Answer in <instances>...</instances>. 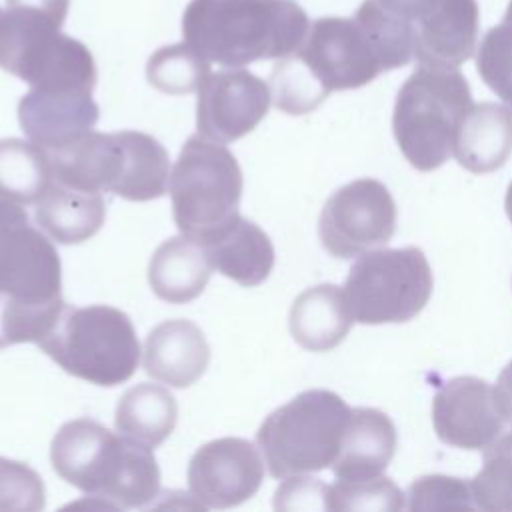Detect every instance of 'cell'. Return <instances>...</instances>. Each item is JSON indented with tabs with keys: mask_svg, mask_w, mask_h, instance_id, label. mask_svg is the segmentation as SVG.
Instances as JSON below:
<instances>
[{
	"mask_svg": "<svg viewBox=\"0 0 512 512\" xmlns=\"http://www.w3.org/2000/svg\"><path fill=\"white\" fill-rule=\"evenodd\" d=\"M50 460L62 480L118 508L146 506L160 490L152 448L116 436L88 418L70 420L56 432Z\"/></svg>",
	"mask_w": 512,
	"mask_h": 512,
	"instance_id": "cell-1",
	"label": "cell"
},
{
	"mask_svg": "<svg viewBox=\"0 0 512 512\" xmlns=\"http://www.w3.org/2000/svg\"><path fill=\"white\" fill-rule=\"evenodd\" d=\"M302 28V12L288 0H192L182 16L184 40L226 68L286 56Z\"/></svg>",
	"mask_w": 512,
	"mask_h": 512,
	"instance_id": "cell-2",
	"label": "cell"
},
{
	"mask_svg": "<svg viewBox=\"0 0 512 512\" xmlns=\"http://www.w3.org/2000/svg\"><path fill=\"white\" fill-rule=\"evenodd\" d=\"M48 154L54 180L86 192H112L132 202L160 198L170 180L164 146L136 130L108 134L90 130Z\"/></svg>",
	"mask_w": 512,
	"mask_h": 512,
	"instance_id": "cell-3",
	"label": "cell"
},
{
	"mask_svg": "<svg viewBox=\"0 0 512 512\" xmlns=\"http://www.w3.org/2000/svg\"><path fill=\"white\" fill-rule=\"evenodd\" d=\"M350 408L330 390H306L274 410L256 442L274 478L302 476L332 466Z\"/></svg>",
	"mask_w": 512,
	"mask_h": 512,
	"instance_id": "cell-4",
	"label": "cell"
},
{
	"mask_svg": "<svg viewBox=\"0 0 512 512\" xmlns=\"http://www.w3.org/2000/svg\"><path fill=\"white\" fill-rule=\"evenodd\" d=\"M64 372L96 386L132 378L140 344L132 320L118 308L96 304L64 308L52 332L38 344Z\"/></svg>",
	"mask_w": 512,
	"mask_h": 512,
	"instance_id": "cell-5",
	"label": "cell"
},
{
	"mask_svg": "<svg viewBox=\"0 0 512 512\" xmlns=\"http://www.w3.org/2000/svg\"><path fill=\"white\" fill-rule=\"evenodd\" d=\"M0 68L38 90L92 92L96 86L90 50L50 18L20 8L0 14Z\"/></svg>",
	"mask_w": 512,
	"mask_h": 512,
	"instance_id": "cell-6",
	"label": "cell"
},
{
	"mask_svg": "<svg viewBox=\"0 0 512 512\" xmlns=\"http://www.w3.org/2000/svg\"><path fill=\"white\" fill-rule=\"evenodd\" d=\"M168 190L178 230L202 240L238 216L242 170L224 144L196 134L182 146Z\"/></svg>",
	"mask_w": 512,
	"mask_h": 512,
	"instance_id": "cell-7",
	"label": "cell"
},
{
	"mask_svg": "<svg viewBox=\"0 0 512 512\" xmlns=\"http://www.w3.org/2000/svg\"><path fill=\"white\" fill-rule=\"evenodd\" d=\"M342 290L354 322H408L432 294V270L420 248L372 250L356 260Z\"/></svg>",
	"mask_w": 512,
	"mask_h": 512,
	"instance_id": "cell-8",
	"label": "cell"
},
{
	"mask_svg": "<svg viewBox=\"0 0 512 512\" xmlns=\"http://www.w3.org/2000/svg\"><path fill=\"white\" fill-rule=\"evenodd\" d=\"M466 108L468 92L458 78L410 82L398 98L392 122L404 158L420 172L442 166L454 150Z\"/></svg>",
	"mask_w": 512,
	"mask_h": 512,
	"instance_id": "cell-9",
	"label": "cell"
},
{
	"mask_svg": "<svg viewBox=\"0 0 512 512\" xmlns=\"http://www.w3.org/2000/svg\"><path fill=\"white\" fill-rule=\"evenodd\" d=\"M396 230V204L388 188L360 178L338 188L320 214V240L328 254L352 258L384 246Z\"/></svg>",
	"mask_w": 512,
	"mask_h": 512,
	"instance_id": "cell-10",
	"label": "cell"
},
{
	"mask_svg": "<svg viewBox=\"0 0 512 512\" xmlns=\"http://www.w3.org/2000/svg\"><path fill=\"white\" fill-rule=\"evenodd\" d=\"M62 268L52 242L26 210L0 198V294L28 302L60 298Z\"/></svg>",
	"mask_w": 512,
	"mask_h": 512,
	"instance_id": "cell-11",
	"label": "cell"
},
{
	"mask_svg": "<svg viewBox=\"0 0 512 512\" xmlns=\"http://www.w3.org/2000/svg\"><path fill=\"white\" fill-rule=\"evenodd\" d=\"M264 458L244 438H218L200 446L188 464V488L202 508H232L262 486Z\"/></svg>",
	"mask_w": 512,
	"mask_h": 512,
	"instance_id": "cell-12",
	"label": "cell"
},
{
	"mask_svg": "<svg viewBox=\"0 0 512 512\" xmlns=\"http://www.w3.org/2000/svg\"><path fill=\"white\" fill-rule=\"evenodd\" d=\"M270 102V86L248 70L210 72L198 88V134L220 144L234 142L260 124Z\"/></svg>",
	"mask_w": 512,
	"mask_h": 512,
	"instance_id": "cell-13",
	"label": "cell"
},
{
	"mask_svg": "<svg viewBox=\"0 0 512 512\" xmlns=\"http://www.w3.org/2000/svg\"><path fill=\"white\" fill-rule=\"evenodd\" d=\"M432 422L442 442L464 450H484L500 436L506 420L486 380L458 376L436 392Z\"/></svg>",
	"mask_w": 512,
	"mask_h": 512,
	"instance_id": "cell-14",
	"label": "cell"
},
{
	"mask_svg": "<svg viewBox=\"0 0 512 512\" xmlns=\"http://www.w3.org/2000/svg\"><path fill=\"white\" fill-rule=\"evenodd\" d=\"M18 122L28 140L52 152L88 134L98 122V106L92 92L30 88L18 102Z\"/></svg>",
	"mask_w": 512,
	"mask_h": 512,
	"instance_id": "cell-15",
	"label": "cell"
},
{
	"mask_svg": "<svg viewBox=\"0 0 512 512\" xmlns=\"http://www.w3.org/2000/svg\"><path fill=\"white\" fill-rule=\"evenodd\" d=\"M142 362L146 374L154 380L174 388H188L206 372L210 346L194 322L182 318L166 320L146 336Z\"/></svg>",
	"mask_w": 512,
	"mask_h": 512,
	"instance_id": "cell-16",
	"label": "cell"
},
{
	"mask_svg": "<svg viewBox=\"0 0 512 512\" xmlns=\"http://www.w3.org/2000/svg\"><path fill=\"white\" fill-rule=\"evenodd\" d=\"M396 428L376 408H350L348 424L332 472L338 480L362 482L378 478L396 452Z\"/></svg>",
	"mask_w": 512,
	"mask_h": 512,
	"instance_id": "cell-17",
	"label": "cell"
},
{
	"mask_svg": "<svg viewBox=\"0 0 512 512\" xmlns=\"http://www.w3.org/2000/svg\"><path fill=\"white\" fill-rule=\"evenodd\" d=\"M200 242L212 268L240 286L262 284L274 268V246L268 234L240 214Z\"/></svg>",
	"mask_w": 512,
	"mask_h": 512,
	"instance_id": "cell-18",
	"label": "cell"
},
{
	"mask_svg": "<svg viewBox=\"0 0 512 512\" xmlns=\"http://www.w3.org/2000/svg\"><path fill=\"white\" fill-rule=\"evenodd\" d=\"M212 270L202 242L182 234L154 250L148 264V284L158 298L186 304L204 292Z\"/></svg>",
	"mask_w": 512,
	"mask_h": 512,
	"instance_id": "cell-19",
	"label": "cell"
},
{
	"mask_svg": "<svg viewBox=\"0 0 512 512\" xmlns=\"http://www.w3.org/2000/svg\"><path fill=\"white\" fill-rule=\"evenodd\" d=\"M352 314L344 290L320 284L304 290L290 308V334L310 352L336 348L352 328Z\"/></svg>",
	"mask_w": 512,
	"mask_h": 512,
	"instance_id": "cell-20",
	"label": "cell"
},
{
	"mask_svg": "<svg viewBox=\"0 0 512 512\" xmlns=\"http://www.w3.org/2000/svg\"><path fill=\"white\" fill-rule=\"evenodd\" d=\"M106 206L100 192H86L58 180L36 202V222L60 244H80L104 224Z\"/></svg>",
	"mask_w": 512,
	"mask_h": 512,
	"instance_id": "cell-21",
	"label": "cell"
},
{
	"mask_svg": "<svg viewBox=\"0 0 512 512\" xmlns=\"http://www.w3.org/2000/svg\"><path fill=\"white\" fill-rule=\"evenodd\" d=\"M452 152L468 172L488 174L500 168L512 152V116L494 104L466 112Z\"/></svg>",
	"mask_w": 512,
	"mask_h": 512,
	"instance_id": "cell-22",
	"label": "cell"
},
{
	"mask_svg": "<svg viewBox=\"0 0 512 512\" xmlns=\"http://www.w3.org/2000/svg\"><path fill=\"white\" fill-rule=\"evenodd\" d=\"M178 406L168 388L142 382L122 394L116 404V430L132 442L156 448L174 430Z\"/></svg>",
	"mask_w": 512,
	"mask_h": 512,
	"instance_id": "cell-23",
	"label": "cell"
},
{
	"mask_svg": "<svg viewBox=\"0 0 512 512\" xmlns=\"http://www.w3.org/2000/svg\"><path fill=\"white\" fill-rule=\"evenodd\" d=\"M52 180L54 172L48 150L32 140H0V198L36 204Z\"/></svg>",
	"mask_w": 512,
	"mask_h": 512,
	"instance_id": "cell-24",
	"label": "cell"
},
{
	"mask_svg": "<svg viewBox=\"0 0 512 512\" xmlns=\"http://www.w3.org/2000/svg\"><path fill=\"white\" fill-rule=\"evenodd\" d=\"M210 74V60L188 42L156 50L146 64L148 82L164 94L198 92Z\"/></svg>",
	"mask_w": 512,
	"mask_h": 512,
	"instance_id": "cell-25",
	"label": "cell"
},
{
	"mask_svg": "<svg viewBox=\"0 0 512 512\" xmlns=\"http://www.w3.org/2000/svg\"><path fill=\"white\" fill-rule=\"evenodd\" d=\"M66 302L60 298L48 302H28L0 294V350L12 344H40L56 326Z\"/></svg>",
	"mask_w": 512,
	"mask_h": 512,
	"instance_id": "cell-26",
	"label": "cell"
},
{
	"mask_svg": "<svg viewBox=\"0 0 512 512\" xmlns=\"http://www.w3.org/2000/svg\"><path fill=\"white\" fill-rule=\"evenodd\" d=\"M484 450V464L470 482L474 506L512 512V430Z\"/></svg>",
	"mask_w": 512,
	"mask_h": 512,
	"instance_id": "cell-27",
	"label": "cell"
},
{
	"mask_svg": "<svg viewBox=\"0 0 512 512\" xmlns=\"http://www.w3.org/2000/svg\"><path fill=\"white\" fill-rule=\"evenodd\" d=\"M270 94L274 104L286 114H306L326 96L300 60H284L274 66Z\"/></svg>",
	"mask_w": 512,
	"mask_h": 512,
	"instance_id": "cell-28",
	"label": "cell"
},
{
	"mask_svg": "<svg viewBox=\"0 0 512 512\" xmlns=\"http://www.w3.org/2000/svg\"><path fill=\"white\" fill-rule=\"evenodd\" d=\"M402 506V492L390 478L338 480L328 486V510H400Z\"/></svg>",
	"mask_w": 512,
	"mask_h": 512,
	"instance_id": "cell-29",
	"label": "cell"
},
{
	"mask_svg": "<svg viewBox=\"0 0 512 512\" xmlns=\"http://www.w3.org/2000/svg\"><path fill=\"white\" fill-rule=\"evenodd\" d=\"M44 504L42 478L24 462L0 456V512H38Z\"/></svg>",
	"mask_w": 512,
	"mask_h": 512,
	"instance_id": "cell-30",
	"label": "cell"
},
{
	"mask_svg": "<svg viewBox=\"0 0 512 512\" xmlns=\"http://www.w3.org/2000/svg\"><path fill=\"white\" fill-rule=\"evenodd\" d=\"M410 510H470L474 506L470 484L450 476H422L408 492Z\"/></svg>",
	"mask_w": 512,
	"mask_h": 512,
	"instance_id": "cell-31",
	"label": "cell"
},
{
	"mask_svg": "<svg viewBox=\"0 0 512 512\" xmlns=\"http://www.w3.org/2000/svg\"><path fill=\"white\" fill-rule=\"evenodd\" d=\"M276 510H328V486L316 478L290 476L274 494Z\"/></svg>",
	"mask_w": 512,
	"mask_h": 512,
	"instance_id": "cell-32",
	"label": "cell"
},
{
	"mask_svg": "<svg viewBox=\"0 0 512 512\" xmlns=\"http://www.w3.org/2000/svg\"><path fill=\"white\" fill-rule=\"evenodd\" d=\"M6 4H8V8L38 12L46 18H50L52 22H56L58 26H62L66 20V14H68L70 0H6Z\"/></svg>",
	"mask_w": 512,
	"mask_h": 512,
	"instance_id": "cell-33",
	"label": "cell"
},
{
	"mask_svg": "<svg viewBox=\"0 0 512 512\" xmlns=\"http://www.w3.org/2000/svg\"><path fill=\"white\" fill-rule=\"evenodd\" d=\"M494 394L504 420L512 424V362H508V366L500 372Z\"/></svg>",
	"mask_w": 512,
	"mask_h": 512,
	"instance_id": "cell-34",
	"label": "cell"
},
{
	"mask_svg": "<svg viewBox=\"0 0 512 512\" xmlns=\"http://www.w3.org/2000/svg\"><path fill=\"white\" fill-rule=\"evenodd\" d=\"M504 206H506V214H508V218H510V222H512V182H510V186H508Z\"/></svg>",
	"mask_w": 512,
	"mask_h": 512,
	"instance_id": "cell-35",
	"label": "cell"
},
{
	"mask_svg": "<svg viewBox=\"0 0 512 512\" xmlns=\"http://www.w3.org/2000/svg\"><path fill=\"white\" fill-rule=\"evenodd\" d=\"M0 14H2V10H0Z\"/></svg>",
	"mask_w": 512,
	"mask_h": 512,
	"instance_id": "cell-36",
	"label": "cell"
}]
</instances>
